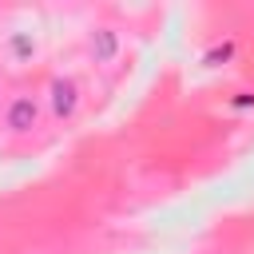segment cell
Masks as SVG:
<instances>
[{
  "label": "cell",
  "instance_id": "obj_2",
  "mask_svg": "<svg viewBox=\"0 0 254 254\" xmlns=\"http://www.w3.org/2000/svg\"><path fill=\"white\" fill-rule=\"evenodd\" d=\"M44 107H48V115H52L56 123H71V119L79 115V107H83V87H79V79H75V75H56V79L48 83Z\"/></svg>",
  "mask_w": 254,
  "mask_h": 254
},
{
  "label": "cell",
  "instance_id": "obj_4",
  "mask_svg": "<svg viewBox=\"0 0 254 254\" xmlns=\"http://www.w3.org/2000/svg\"><path fill=\"white\" fill-rule=\"evenodd\" d=\"M8 56H12V64H28L36 56V36L32 32H12L8 36Z\"/></svg>",
  "mask_w": 254,
  "mask_h": 254
},
{
  "label": "cell",
  "instance_id": "obj_6",
  "mask_svg": "<svg viewBox=\"0 0 254 254\" xmlns=\"http://www.w3.org/2000/svg\"><path fill=\"white\" fill-rule=\"evenodd\" d=\"M230 107H238V111H242V107H254V91H238V95L230 99Z\"/></svg>",
  "mask_w": 254,
  "mask_h": 254
},
{
  "label": "cell",
  "instance_id": "obj_5",
  "mask_svg": "<svg viewBox=\"0 0 254 254\" xmlns=\"http://www.w3.org/2000/svg\"><path fill=\"white\" fill-rule=\"evenodd\" d=\"M234 52H238V44H234V40H214V44L202 52V67H218V64H230V60H234Z\"/></svg>",
  "mask_w": 254,
  "mask_h": 254
},
{
  "label": "cell",
  "instance_id": "obj_7",
  "mask_svg": "<svg viewBox=\"0 0 254 254\" xmlns=\"http://www.w3.org/2000/svg\"><path fill=\"white\" fill-rule=\"evenodd\" d=\"M0 107H4V91H0Z\"/></svg>",
  "mask_w": 254,
  "mask_h": 254
},
{
  "label": "cell",
  "instance_id": "obj_1",
  "mask_svg": "<svg viewBox=\"0 0 254 254\" xmlns=\"http://www.w3.org/2000/svg\"><path fill=\"white\" fill-rule=\"evenodd\" d=\"M40 119H44V103H40V95H32V91H16V95H8L4 107H0V127H4L8 135H32V131L40 127Z\"/></svg>",
  "mask_w": 254,
  "mask_h": 254
},
{
  "label": "cell",
  "instance_id": "obj_3",
  "mask_svg": "<svg viewBox=\"0 0 254 254\" xmlns=\"http://www.w3.org/2000/svg\"><path fill=\"white\" fill-rule=\"evenodd\" d=\"M87 52H91L95 64H111V60L123 52V36H119L115 28H95L91 40H87Z\"/></svg>",
  "mask_w": 254,
  "mask_h": 254
}]
</instances>
